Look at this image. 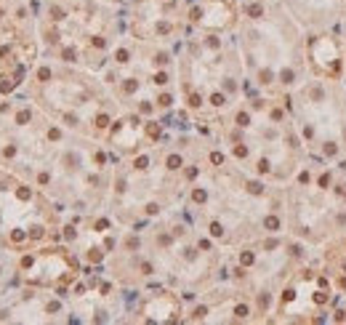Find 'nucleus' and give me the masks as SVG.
<instances>
[{
  "label": "nucleus",
  "mask_w": 346,
  "mask_h": 325,
  "mask_svg": "<svg viewBox=\"0 0 346 325\" xmlns=\"http://www.w3.org/2000/svg\"><path fill=\"white\" fill-rule=\"evenodd\" d=\"M309 59H311V67L317 75L333 77L341 72V54H338V45L335 40L322 35V38L309 40Z\"/></svg>",
  "instance_id": "nucleus-1"
},
{
  "label": "nucleus",
  "mask_w": 346,
  "mask_h": 325,
  "mask_svg": "<svg viewBox=\"0 0 346 325\" xmlns=\"http://www.w3.org/2000/svg\"><path fill=\"white\" fill-rule=\"evenodd\" d=\"M168 165H171V168H178V165H181V160H178V157H171V160H168Z\"/></svg>",
  "instance_id": "nucleus-2"
}]
</instances>
